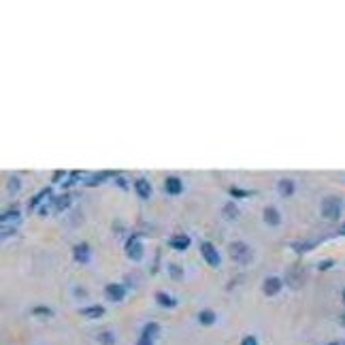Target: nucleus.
I'll use <instances>...</instances> for the list:
<instances>
[{"label":"nucleus","instance_id":"nucleus-1","mask_svg":"<svg viewBox=\"0 0 345 345\" xmlns=\"http://www.w3.org/2000/svg\"><path fill=\"white\" fill-rule=\"evenodd\" d=\"M228 249H230V258L237 260L239 264H245V262L251 260V249H249L247 243L235 241V243H230V247H228Z\"/></svg>","mask_w":345,"mask_h":345},{"label":"nucleus","instance_id":"nucleus-2","mask_svg":"<svg viewBox=\"0 0 345 345\" xmlns=\"http://www.w3.org/2000/svg\"><path fill=\"white\" fill-rule=\"evenodd\" d=\"M339 213H341V198L328 196L322 201V215H324V218L335 220V218H339Z\"/></svg>","mask_w":345,"mask_h":345},{"label":"nucleus","instance_id":"nucleus-3","mask_svg":"<svg viewBox=\"0 0 345 345\" xmlns=\"http://www.w3.org/2000/svg\"><path fill=\"white\" fill-rule=\"evenodd\" d=\"M201 254H203V258L207 260V264L220 266V251L215 249V245H213V243L203 241V243H201Z\"/></svg>","mask_w":345,"mask_h":345},{"label":"nucleus","instance_id":"nucleus-4","mask_svg":"<svg viewBox=\"0 0 345 345\" xmlns=\"http://www.w3.org/2000/svg\"><path fill=\"white\" fill-rule=\"evenodd\" d=\"M126 256L130 260H141L143 258V245H141V241H139L137 235L128 239V243H126Z\"/></svg>","mask_w":345,"mask_h":345},{"label":"nucleus","instance_id":"nucleus-5","mask_svg":"<svg viewBox=\"0 0 345 345\" xmlns=\"http://www.w3.org/2000/svg\"><path fill=\"white\" fill-rule=\"evenodd\" d=\"M104 294H107L109 301H115V303H122L126 296V288L122 284H109L107 288H104Z\"/></svg>","mask_w":345,"mask_h":345},{"label":"nucleus","instance_id":"nucleus-6","mask_svg":"<svg viewBox=\"0 0 345 345\" xmlns=\"http://www.w3.org/2000/svg\"><path fill=\"white\" fill-rule=\"evenodd\" d=\"M282 279L279 277H266L264 284H262V292H264L266 296H275L279 290H282Z\"/></svg>","mask_w":345,"mask_h":345},{"label":"nucleus","instance_id":"nucleus-7","mask_svg":"<svg viewBox=\"0 0 345 345\" xmlns=\"http://www.w3.org/2000/svg\"><path fill=\"white\" fill-rule=\"evenodd\" d=\"M73 258L81 262V264H85V262H90V245L87 243H79L73 247Z\"/></svg>","mask_w":345,"mask_h":345},{"label":"nucleus","instance_id":"nucleus-8","mask_svg":"<svg viewBox=\"0 0 345 345\" xmlns=\"http://www.w3.org/2000/svg\"><path fill=\"white\" fill-rule=\"evenodd\" d=\"M168 245H171L173 249H177V251H183V249H188L190 247V237L188 235H173L171 239H168Z\"/></svg>","mask_w":345,"mask_h":345},{"label":"nucleus","instance_id":"nucleus-9","mask_svg":"<svg viewBox=\"0 0 345 345\" xmlns=\"http://www.w3.org/2000/svg\"><path fill=\"white\" fill-rule=\"evenodd\" d=\"M164 190L171 196H177V194L183 192V183H181V179H177V177H166L164 179Z\"/></svg>","mask_w":345,"mask_h":345},{"label":"nucleus","instance_id":"nucleus-10","mask_svg":"<svg viewBox=\"0 0 345 345\" xmlns=\"http://www.w3.org/2000/svg\"><path fill=\"white\" fill-rule=\"evenodd\" d=\"M81 315H83V318H90V320H96V318H101V315H104V307L102 305L83 307V309H81Z\"/></svg>","mask_w":345,"mask_h":345},{"label":"nucleus","instance_id":"nucleus-11","mask_svg":"<svg viewBox=\"0 0 345 345\" xmlns=\"http://www.w3.org/2000/svg\"><path fill=\"white\" fill-rule=\"evenodd\" d=\"M134 190H137V194L141 198H149V194H151V185H149V181H145V179L134 181Z\"/></svg>","mask_w":345,"mask_h":345},{"label":"nucleus","instance_id":"nucleus-12","mask_svg":"<svg viewBox=\"0 0 345 345\" xmlns=\"http://www.w3.org/2000/svg\"><path fill=\"white\" fill-rule=\"evenodd\" d=\"M264 222L271 226H277L279 222H282V215H279V211L275 207H266L264 209Z\"/></svg>","mask_w":345,"mask_h":345},{"label":"nucleus","instance_id":"nucleus-13","mask_svg":"<svg viewBox=\"0 0 345 345\" xmlns=\"http://www.w3.org/2000/svg\"><path fill=\"white\" fill-rule=\"evenodd\" d=\"M277 190H279V194H284V196H292V194H294V181H292V179H282L277 183Z\"/></svg>","mask_w":345,"mask_h":345},{"label":"nucleus","instance_id":"nucleus-14","mask_svg":"<svg viewBox=\"0 0 345 345\" xmlns=\"http://www.w3.org/2000/svg\"><path fill=\"white\" fill-rule=\"evenodd\" d=\"M141 335L154 341V339H156L158 335H160V326H158L156 322H149V324H145V326H143V332H141Z\"/></svg>","mask_w":345,"mask_h":345},{"label":"nucleus","instance_id":"nucleus-15","mask_svg":"<svg viewBox=\"0 0 345 345\" xmlns=\"http://www.w3.org/2000/svg\"><path fill=\"white\" fill-rule=\"evenodd\" d=\"M156 301H158V305H162V307H168V309H173L175 305H177V301H175L173 296L164 294V292H156Z\"/></svg>","mask_w":345,"mask_h":345},{"label":"nucleus","instance_id":"nucleus-16","mask_svg":"<svg viewBox=\"0 0 345 345\" xmlns=\"http://www.w3.org/2000/svg\"><path fill=\"white\" fill-rule=\"evenodd\" d=\"M51 203H54V209H56V211H64V209L71 204V196H68V194L56 196V198H51Z\"/></svg>","mask_w":345,"mask_h":345},{"label":"nucleus","instance_id":"nucleus-17","mask_svg":"<svg viewBox=\"0 0 345 345\" xmlns=\"http://www.w3.org/2000/svg\"><path fill=\"white\" fill-rule=\"evenodd\" d=\"M198 322H201L203 326H211V324H215V313L209 311V309H203V311L198 313Z\"/></svg>","mask_w":345,"mask_h":345},{"label":"nucleus","instance_id":"nucleus-18","mask_svg":"<svg viewBox=\"0 0 345 345\" xmlns=\"http://www.w3.org/2000/svg\"><path fill=\"white\" fill-rule=\"evenodd\" d=\"M224 218H226V220H237V218H239V209H237L232 203L224 204Z\"/></svg>","mask_w":345,"mask_h":345},{"label":"nucleus","instance_id":"nucleus-19","mask_svg":"<svg viewBox=\"0 0 345 345\" xmlns=\"http://www.w3.org/2000/svg\"><path fill=\"white\" fill-rule=\"evenodd\" d=\"M98 341H101L102 345H115V337H113V332H109V330H104L98 335Z\"/></svg>","mask_w":345,"mask_h":345},{"label":"nucleus","instance_id":"nucleus-20","mask_svg":"<svg viewBox=\"0 0 345 345\" xmlns=\"http://www.w3.org/2000/svg\"><path fill=\"white\" fill-rule=\"evenodd\" d=\"M168 273H171L173 279H181V277H183V271H181V266L175 264V262H173V264H168Z\"/></svg>","mask_w":345,"mask_h":345},{"label":"nucleus","instance_id":"nucleus-21","mask_svg":"<svg viewBox=\"0 0 345 345\" xmlns=\"http://www.w3.org/2000/svg\"><path fill=\"white\" fill-rule=\"evenodd\" d=\"M32 313L34 315H47V318H49V315H54V311H51L49 307H34Z\"/></svg>","mask_w":345,"mask_h":345},{"label":"nucleus","instance_id":"nucleus-22","mask_svg":"<svg viewBox=\"0 0 345 345\" xmlns=\"http://www.w3.org/2000/svg\"><path fill=\"white\" fill-rule=\"evenodd\" d=\"M49 194V190H43V192H39V194L37 196H34L32 198V203H30V207H37V204L41 203V201H43V196H47Z\"/></svg>","mask_w":345,"mask_h":345},{"label":"nucleus","instance_id":"nucleus-23","mask_svg":"<svg viewBox=\"0 0 345 345\" xmlns=\"http://www.w3.org/2000/svg\"><path fill=\"white\" fill-rule=\"evenodd\" d=\"M241 345H258V339H256V337H245L243 339V341H241Z\"/></svg>","mask_w":345,"mask_h":345},{"label":"nucleus","instance_id":"nucleus-24","mask_svg":"<svg viewBox=\"0 0 345 345\" xmlns=\"http://www.w3.org/2000/svg\"><path fill=\"white\" fill-rule=\"evenodd\" d=\"M17 188H20V179H17V177H11L9 179V190H17Z\"/></svg>","mask_w":345,"mask_h":345},{"label":"nucleus","instance_id":"nucleus-25","mask_svg":"<svg viewBox=\"0 0 345 345\" xmlns=\"http://www.w3.org/2000/svg\"><path fill=\"white\" fill-rule=\"evenodd\" d=\"M230 194H232V196H247L249 192H245V190H239V188H230Z\"/></svg>","mask_w":345,"mask_h":345},{"label":"nucleus","instance_id":"nucleus-26","mask_svg":"<svg viewBox=\"0 0 345 345\" xmlns=\"http://www.w3.org/2000/svg\"><path fill=\"white\" fill-rule=\"evenodd\" d=\"M137 345H154V341H151V339H147V337H143V335H141V339H139V341H137Z\"/></svg>","mask_w":345,"mask_h":345},{"label":"nucleus","instance_id":"nucleus-27","mask_svg":"<svg viewBox=\"0 0 345 345\" xmlns=\"http://www.w3.org/2000/svg\"><path fill=\"white\" fill-rule=\"evenodd\" d=\"M330 264H332V260H324V262H320V268L326 271V268H330Z\"/></svg>","mask_w":345,"mask_h":345},{"label":"nucleus","instance_id":"nucleus-28","mask_svg":"<svg viewBox=\"0 0 345 345\" xmlns=\"http://www.w3.org/2000/svg\"><path fill=\"white\" fill-rule=\"evenodd\" d=\"M339 322H341V326H345V313H341V318H339Z\"/></svg>","mask_w":345,"mask_h":345},{"label":"nucleus","instance_id":"nucleus-29","mask_svg":"<svg viewBox=\"0 0 345 345\" xmlns=\"http://www.w3.org/2000/svg\"><path fill=\"white\" fill-rule=\"evenodd\" d=\"M328 345H345V343H339V341H335V343H328Z\"/></svg>","mask_w":345,"mask_h":345},{"label":"nucleus","instance_id":"nucleus-30","mask_svg":"<svg viewBox=\"0 0 345 345\" xmlns=\"http://www.w3.org/2000/svg\"><path fill=\"white\" fill-rule=\"evenodd\" d=\"M341 296H343V303H345V290H343V294H341Z\"/></svg>","mask_w":345,"mask_h":345},{"label":"nucleus","instance_id":"nucleus-31","mask_svg":"<svg viewBox=\"0 0 345 345\" xmlns=\"http://www.w3.org/2000/svg\"><path fill=\"white\" fill-rule=\"evenodd\" d=\"M343 232H345V226H343Z\"/></svg>","mask_w":345,"mask_h":345}]
</instances>
